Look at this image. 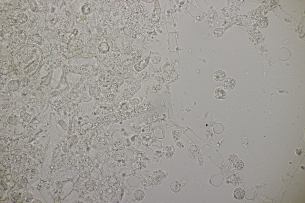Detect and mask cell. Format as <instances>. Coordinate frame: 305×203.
<instances>
[{
  "instance_id": "33",
  "label": "cell",
  "mask_w": 305,
  "mask_h": 203,
  "mask_svg": "<svg viewBox=\"0 0 305 203\" xmlns=\"http://www.w3.org/2000/svg\"><path fill=\"white\" fill-rule=\"evenodd\" d=\"M172 134L174 138L180 137L182 134V131L180 128L176 127L173 129Z\"/></svg>"
},
{
  "instance_id": "11",
  "label": "cell",
  "mask_w": 305,
  "mask_h": 203,
  "mask_svg": "<svg viewBox=\"0 0 305 203\" xmlns=\"http://www.w3.org/2000/svg\"><path fill=\"white\" fill-rule=\"evenodd\" d=\"M226 77L225 73L222 70H218L215 71L213 74L214 79L217 82L223 81L225 79Z\"/></svg>"
},
{
  "instance_id": "20",
  "label": "cell",
  "mask_w": 305,
  "mask_h": 203,
  "mask_svg": "<svg viewBox=\"0 0 305 203\" xmlns=\"http://www.w3.org/2000/svg\"><path fill=\"white\" fill-rule=\"evenodd\" d=\"M172 191L175 193L179 192L182 189V186L181 183L178 181H174L171 183L170 186Z\"/></svg>"
},
{
  "instance_id": "6",
  "label": "cell",
  "mask_w": 305,
  "mask_h": 203,
  "mask_svg": "<svg viewBox=\"0 0 305 203\" xmlns=\"http://www.w3.org/2000/svg\"><path fill=\"white\" fill-rule=\"evenodd\" d=\"M162 70L163 73L169 76L173 75L175 72L174 66L169 62H167L164 65Z\"/></svg>"
},
{
  "instance_id": "39",
  "label": "cell",
  "mask_w": 305,
  "mask_h": 203,
  "mask_svg": "<svg viewBox=\"0 0 305 203\" xmlns=\"http://www.w3.org/2000/svg\"><path fill=\"white\" fill-rule=\"evenodd\" d=\"M15 197H14V199H13V200L14 199H15V200L16 201V200H17V202H18V200L19 201H20V198H21L20 196V193H17L15 195Z\"/></svg>"
},
{
  "instance_id": "19",
  "label": "cell",
  "mask_w": 305,
  "mask_h": 203,
  "mask_svg": "<svg viewBox=\"0 0 305 203\" xmlns=\"http://www.w3.org/2000/svg\"><path fill=\"white\" fill-rule=\"evenodd\" d=\"M145 196L144 192L141 189L137 190L133 194V197L137 201L142 200L144 198Z\"/></svg>"
},
{
  "instance_id": "29",
  "label": "cell",
  "mask_w": 305,
  "mask_h": 203,
  "mask_svg": "<svg viewBox=\"0 0 305 203\" xmlns=\"http://www.w3.org/2000/svg\"><path fill=\"white\" fill-rule=\"evenodd\" d=\"M141 130V127L139 125L135 124L131 127L130 130L133 134H138L140 133Z\"/></svg>"
},
{
  "instance_id": "37",
  "label": "cell",
  "mask_w": 305,
  "mask_h": 203,
  "mask_svg": "<svg viewBox=\"0 0 305 203\" xmlns=\"http://www.w3.org/2000/svg\"><path fill=\"white\" fill-rule=\"evenodd\" d=\"M161 59V57L159 56L155 57L152 59V62L154 64L158 63L160 62Z\"/></svg>"
},
{
  "instance_id": "23",
  "label": "cell",
  "mask_w": 305,
  "mask_h": 203,
  "mask_svg": "<svg viewBox=\"0 0 305 203\" xmlns=\"http://www.w3.org/2000/svg\"><path fill=\"white\" fill-rule=\"evenodd\" d=\"M233 168L235 170L239 171L243 169L244 167V163L241 160L237 159L233 163Z\"/></svg>"
},
{
  "instance_id": "13",
  "label": "cell",
  "mask_w": 305,
  "mask_h": 203,
  "mask_svg": "<svg viewBox=\"0 0 305 203\" xmlns=\"http://www.w3.org/2000/svg\"><path fill=\"white\" fill-rule=\"evenodd\" d=\"M268 23L269 21L267 18L264 16L259 18L257 19L256 21L257 26L261 29L265 28L267 26Z\"/></svg>"
},
{
  "instance_id": "31",
  "label": "cell",
  "mask_w": 305,
  "mask_h": 203,
  "mask_svg": "<svg viewBox=\"0 0 305 203\" xmlns=\"http://www.w3.org/2000/svg\"><path fill=\"white\" fill-rule=\"evenodd\" d=\"M63 106V104L62 102L60 100H58L55 102L53 108L56 111L59 112L62 110Z\"/></svg>"
},
{
  "instance_id": "17",
  "label": "cell",
  "mask_w": 305,
  "mask_h": 203,
  "mask_svg": "<svg viewBox=\"0 0 305 203\" xmlns=\"http://www.w3.org/2000/svg\"><path fill=\"white\" fill-rule=\"evenodd\" d=\"M101 89L98 86L92 87L90 88L89 90V94L93 97L98 96L101 94Z\"/></svg>"
},
{
  "instance_id": "35",
  "label": "cell",
  "mask_w": 305,
  "mask_h": 203,
  "mask_svg": "<svg viewBox=\"0 0 305 203\" xmlns=\"http://www.w3.org/2000/svg\"><path fill=\"white\" fill-rule=\"evenodd\" d=\"M228 160L230 163H232L238 159L237 155L235 153H231L229 155Z\"/></svg>"
},
{
  "instance_id": "3",
  "label": "cell",
  "mask_w": 305,
  "mask_h": 203,
  "mask_svg": "<svg viewBox=\"0 0 305 203\" xmlns=\"http://www.w3.org/2000/svg\"><path fill=\"white\" fill-rule=\"evenodd\" d=\"M129 29L132 34L137 33L140 29V25L137 16L135 13L132 14L128 19Z\"/></svg>"
},
{
  "instance_id": "26",
  "label": "cell",
  "mask_w": 305,
  "mask_h": 203,
  "mask_svg": "<svg viewBox=\"0 0 305 203\" xmlns=\"http://www.w3.org/2000/svg\"><path fill=\"white\" fill-rule=\"evenodd\" d=\"M109 48L108 44L106 42L101 43L99 46V51L103 53H106L109 51Z\"/></svg>"
},
{
  "instance_id": "30",
  "label": "cell",
  "mask_w": 305,
  "mask_h": 203,
  "mask_svg": "<svg viewBox=\"0 0 305 203\" xmlns=\"http://www.w3.org/2000/svg\"><path fill=\"white\" fill-rule=\"evenodd\" d=\"M143 121L145 124L149 125L153 122V117L151 115L146 114L143 118Z\"/></svg>"
},
{
  "instance_id": "22",
  "label": "cell",
  "mask_w": 305,
  "mask_h": 203,
  "mask_svg": "<svg viewBox=\"0 0 305 203\" xmlns=\"http://www.w3.org/2000/svg\"><path fill=\"white\" fill-rule=\"evenodd\" d=\"M152 142L153 140L150 135H146L142 137V142L144 145L149 146L152 144Z\"/></svg>"
},
{
  "instance_id": "18",
  "label": "cell",
  "mask_w": 305,
  "mask_h": 203,
  "mask_svg": "<svg viewBox=\"0 0 305 203\" xmlns=\"http://www.w3.org/2000/svg\"><path fill=\"white\" fill-rule=\"evenodd\" d=\"M133 46L129 43L123 45L121 48L122 52L126 55L130 54L133 51Z\"/></svg>"
},
{
  "instance_id": "36",
  "label": "cell",
  "mask_w": 305,
  "mask_h": 203,
  "mask_svg": "<svg viewBox=\"0 0 305 203\" xmlns=\"http://www.w3.org/2000/svg\"><path fill=\"white\" fill-rule=\"evenodd\" d=\"M138 39L140 41L144 42L146 39L145 35L142 33H139L137 36Z\"/></svg>"
},
{
  "instance_id": "15",
  "label": "cell",
  "mask_w": 305,
  "mask_h": 203,
  "mask_svg": "<svg viewBox=\"0 0 305 203\" xmlns=\"http://www.w3.org/2000/svg\"><path fill=\"white\" fill-rule=\"evenodd\" d=\"M116 70L118 75L123 76L126 75L128 72V68L125 65L120 64L116 67Z\"/></svg>"
},
{
  "instance_id": "28",
  "label": "cell",
  "mask_w": 305,
  "mask_h": 203,
  "mask_svg": "<svg viewBox=\"0 0 305 203\" xmlns=\"http://www.w3.org/2000/svg\"><path fill=\"white\" fill-rule=\"evenodd\" d=\"M139 77L140 80L143 82H146L150 78L149 73L147 71H143L140 74Z\"/></svg>"
},
{
  "instance_id": "12",
  "label": "cell",
  "mask_w": 305,
  "mask_h": 203,
  "mask_svg": "<svg viewBox=\"0 0 305 203\" xmlns=\"http://www.w3.org/2000/svg\"><path fill=\"white\" fill-rule=\"evenodd\" d=\"M112 78L108 75H103L100 77L99 81L100 84L103 87H107L111 82Z\"/></svg>"
},
{
  "instance_id": "5",
  "label": "cell",
  "mask_w": 305,
  "mask_h": 203,
  "mask_svg": "<svg viewBox=\"0 0 305 203\" xmlns=\"http://www.w3.org/2000/svg\"><path fill=\"white\" fill-rule=\"evenodd\" d=\"M121 10L127 20L133 14L135 13L134 9L128 2H124L121 4Z\"/></svg>"
},
{
  "instance_id": "24",
  "label": "cell",
  "mask_w": 305,
  "mask_h": 203,
  "mask_svg": "<svg viewBox=\"0 0 305 203\" xmlns=\"http://www.w3.org/2000/svg\"><path fill=\"white\" fill-rule=\"evenodd\" d=\"M261 15V12L260 9L257 8L251 12L250 17L252 19L255 20L258 19Z\"/></svg>"
},
{
  "instance_id": "16",
  "label": "cell",
  "mask_w": 305,
  "mask_h": 203,
  "mask_svg": "<svg viewBox=\"0 0 305 203\" xmlns=\"http://www.w3.org/2000/svg\"><path fill=\"white\" fill-rule=\"evenodd\" d=\"M109 185L113 189L116 190L119 186V182L117 178L115 176H111L109 178Z\"/></svg>"
},
{
  "instance_id": "27",
  "label": "cell",
  "mask_w": 305,
  "mask_h": 203,
  "mask_svg": "<svg viewBox=\"0 0 305 203\" xmlns=\"http://www.w3.org/2000/svg\"><path fill=\"white\" fill-rule=\"evenodd\" d=\"M109 52L111 56L116 58L120 57L121 54L120 50L116 47L112 48L110 50Z\"/></svg>"
},
{
  "instance_id": "2",
  "label": "cell",
  "mask_w": 305,
  "mask_h": 203,
  "mask_svg": "<svg viewBox=\"0 0 305 203\" xmlns=\"http://www.w3.org/2000/svg\"><path fill=\"white\" fill-rule=\"evenodd\" d=\"M141 84L140 82L136 80L133 82L129 87L124 91L122 97L125 100L131 98L141 88Z\"/></svg>"
},
{
  "instance_id": "34",
  "label": "cell",
  "mask_w": 305,
  "mask_h": 203,
  "mask_svg": "<svg viewBox=\"0 0 305 203\" xmlns=\"http://www.w3.org/2000/svg\"><path fill=\"white\" fill-rule=\"evenodd\" d=\"M161 86L160 84L154 85L151 87L150 90V92L152 93H157L161 90Z\"/></svg>"
},
{
  "instance_id": "32",
  "label": "cell",
  "mask_w": 305,
  "mask_h": 203,
  "mask_svg": "<svg viewBox=\"0 0 305 203\" xmlns=\"http://www.w3.org/2000/svg\"><path fill=\"white\" fill-rule=\"evenodd\" d=\"M224 30L222 28L218 27L215 29L213 31V35L216 38H220L224 34Z\"/></svg>"
},
{
  "instance_id": "14",
  "label": "cell",
  "mask_w": 305,
  "mask_h": 203,
  "mask_svg": "<svg viewBox=\"0 0 305 203\" xmlns=\"http://www.w3.org/2000/svg\"><path fill=\"white\" fill-rule=\"evenodd\" d=\"M233 195L236 199L239 200H241L244 198L245 196V191L242 188H237L234 190Z\"/></svg>"
},
{
  "instance_id": "21",
  "label": "cell",
  "mask_w": 305,
  "mask_h": 203,
  "mask_svg": "<svg viewBox=\"0 0 305 203\" xmlns=\"http://www.w3.org/2000/svg\"><path fill=\"white\" fill-rule=\"evenodd\" d=\"M152 183L156 185H158L163 182V178L159 174H155L152 176L151 179Z\"/></svg>"
},
{
  "instance_id": "9",
  "label": "cell",
  "mask_w": 305,
  "mask_h": 203,
  "mask_svg": "<svg viewBox=\"0 0 305 203\" xmlns=\"http://www.w3.org/2000/svg\"><path fill=\"white\" fill-rule=\"evenodd\" d=\"M141 58V54L137 50L133 51L129 57V60L132 63H137L140 60Z\"/></svg>"
},
{
  "instance_id": "10",
  "label": "cell",
  "mask_w": 305,
  "mask_h": 203,
  "mask_svg": "<svg viewBox=\"0 0 305 203\" xmlns=\"http://www.w3.org/2000/svg\"><path fill=\"white\" fill-rule=\"evenodd\" d=\"M226 91L222 88L217 89L215 92V96L217 99H225L227 96Z\"/></svg>"
},
{
  "instance_id": "8",
  "label": "cell",
  "mask_w": 305,
  "mask_h": 203,
  "mask_svg": "<svg viewBox=\"0 0 305 203\" xmlns=\"http://www.w3.org/2000/svg\"><path fill=\"white\" fill-rule=\"evenodd\" d=\"M235 85L236 80L233 78H229L225 80L222 87L224 89L231 90L235 88Z\"/></svg>"
},
{
  "instance_id": "38",
  "label": "cell",
  "mask_w": 305,
  "mask_h": 203,
  "mask_svg": "<svg viewBox=\"0 0 305 203\" xmlns=\"http://www.w3.org/2000/svg\"><path fill=\"white\" fill-rule=\"evenodd\" d=\"M118 146L117 147L119 150H123L125 148V145L122 142H118Z\"/></svg>"
},
{
  "instance_id": "1",
  "label": "cell",
  "mask_w": 305,
  "mask_h": 203,
  "mask_svg": "<svg viewBox=\"0 0 305 203\" xmlns=\"http://www.w3.org/2000/svg\"><path fill=\"white\" fill-rule=\"evenodd\" d=\"M152 107V105L148 102L133 106L121 112L122 120L135 118L146 113L150 111Z\"/></svg>"
},
{
  "instance_id": "7",
  "label": "cell",
  "mask_w": 305,
  "mask_h": 203,
  "mask_svg": "<svg viewBox=\"0 0 305 203\" xmlns=\"http://www.w3.org/2000/svg\"><path fill=\"white\" fill-rule=\"evenodd\" d=\"M150 56L142 60L139 63L135 65L134 68L137 72H140L144 69L147 66L149 62Z\"/></svg>"
},
{
  "instance_id": "4",
  "label": "cell",
  "mask_w": 305,
  "mask_h": 203,
  "mask_svg": "<svg viewBox=\"0 0 305 203\" xmlns=\"http://www.w3.org/2000/svg\"><path fill=\"white\" fill-rule=\"evenodd\" d=\"M135 13L141 20H147L148 19L149 14L144 5L139 3L135 7Z\"/></svg>"
},
{
  "instance_id": "25",
  "label": "cell",
  "mask_w": 305,
  "mask_h": 203,
  "mask_svg": "<svg viewBox=\"0 0 305 203\" xmlns=\"http://www.w3.org/2000/svg\"><path fill=\"white\" fill-rule=\"evenodd\" d=\"M87 189L90 191H92L96 187V182L93 180H90L87 182L85 185Z\"/></svg>"
}]
</instances>
